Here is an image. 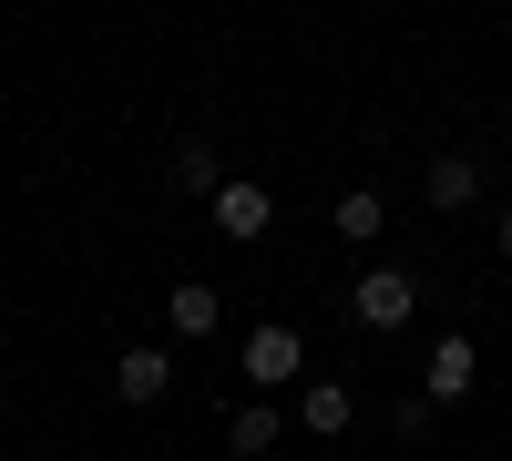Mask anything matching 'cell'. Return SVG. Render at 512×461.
I'll use <instances>...</instances> for the list:
<instances>
[{
  "label": "cell",
  "mask_w": 512,
  "mask_h": 461,
  "mask_svg": "<svg viewBox=\"0 0 512 461\" xmlns=\"http://www.w3.org/2000/svg\"><path fill=\"white\" fill-rule=\"evenodd\" d=\"M236 359H246V380H256V390H287L297 369H308V339L267 318V328H246V349H236Z\"/></svg>",
  "instance_id": "obj_1"
},
{
  "label": "cell",
  "mask_w": 512,
  "mask_h": 461,
  "mask_svg": "<svg viewBox=\"0 0 512 461\" xmlns=\"http://www.w3.org/2000/svg\"><path fill=\"white\" fill-rule=\"evenodd\" d=\"M410 308H420V287H410L400 267H369V277L349 287V318H359V328H410Z\"/></svg>",
  "instance_id": "obj_2"
},
{
  "label": "cell",
  "mask_w": 512,
  "mask_h": 461,
  "mask_svg": "<svg viewBox=\"0 0 512 461\" xmlns=\"http://www.w3.org/2000/svg\"><path fill=\"white\" fill-rule=\"evenodd\" d=\"M164 390H175V359H164V349H123L113 359V400L123 410H154Z\"/></svg>",
  "instance_id": "obj_3"
},
{
  "label": "cell",
  "mask_w": 512,
  "mask_h": 461,
  "mask_svg": "<svg viewBox=\"0 0 512 461\" xmlns=\"http://www.w3.org/2000/svg\"><path fill=\"white\" fill-rule=\"evenodd\" d=\"M267 216H277V205H267V185H256V175H226L216 185V236H267Z\"/></svg>",
  "instance_id": "obj_4"
},
{
  "label": "cell",
  "mask_w": 512,
  "mask_h": 461,
  "mask_svg": "<svg viewBox=\"0 0 512 461\" xmlns=\"http://www.w3.org/2000/svg\"><path fill=\"white\" fill-rule=\"evenodd\" d=\"M472 369H482V349H472V339H441V349H431V390H420V400L451 410L461 390H472Z\"/></svg>",
  "instance_id": "obj_5"
},
{
  "label": "cell",
  "mask_w": 512,
  "mask_h": 461,
  "mask_svg": "<svg viewBox=\"0 0 512 461\" xmlns=\"http://www.w3.org/2000/svg\"><path fill=\"white\" fill-rule=\"evenodd\" d=\"M297 421H308L318 441H338V431L359 421V410H349V380H308V390H297Z\"/></svg>",
  "instance_id": "obj_6"
},
{
  "label": "cell",
  "mask_w": 512,
  "mask_h": 461,
  "mask_svg": "<svg viewBox=\"0 0 512 461\" xmlns=\"http://www.w3.org/2000/svg\"><path fill=\"white\" fill-rule=\"evenodd\" d=\"M277 431H287V410H277V400H256V410H236V421H226V451H236V461H267Z\"/></svg>",
  "instance_id": "obj_7"
},
{
  "label": "cell",
  "mask_w": 512,
  "mask_h": 461,
  "mask_svg": "<svg viewBox=\"0 0 512 461\" xmlns=\"http://www.w3.org/2000/svg\"><path fill=\"white\" fill-rule=\"evenodd\" d=\"M472 195H482V164H472V154H441V164H431V205H441V216H461Z\"/></svg>",
  "instance_id": "obj_8"
},
{
  "label": "cell",
  "mask_w": 512,
  "mask_h": 461,
  "mask_svg": "<svg viewBox=\"0 0 512 461\" xmlns=\"http://www.w3.org/2000/svg\"><path fill=\"white\" fill-rule=\"evenodd\" d=\"M338 236H349V246H369L379 226H390V205H379V185H349V195H338V216H328Z\"/></svg>",
  "instance_id": "obj_9"
},
{
  "label": "cell",
  "mask_w": 512,
  "mask_h": 461,
  "mask_svg": "<svg viewBox=\"0 0 512 461\" xmlns=\"http://www.w3.org/2000/svg\"><path fill=\"white\" fill-rule=\"evenodd\" d=\"M164 328H185V339H205V328H216V287H205V277H185L175 298H164Z\"/></svg>",
  "instance_id": "obj_10"
},
{
  "label": "cell",
  "mask_w": 512,
  "mask_h": 461,
  "mask_svg": "<svg viewBox=\"0 0 512 461\" xmlns=\"http://www.w3.org/2000/svg\"><path fill=\"white\" fill-rule=\"evenodd\" d=\"M175 185L185 195H216L226 175H216V144H205V134H185V154H175Z\"/></svg>",
  "instance_id": "obj_11"
},
{
  "label": "cell",
  "mask_w": 512,
  "mask_h": 461,
  "mask_svg": "<svg viewBox=\"0 0 512 461\" xmlns=\"http://www.w3.org/2000/svg\"><path fill=\"white\" fill-rule=\"evenodd\" d=\"M502 257H512V205H502Z\"/></svg>",
  "instance_id": "obj_12"
}]
</instances>
